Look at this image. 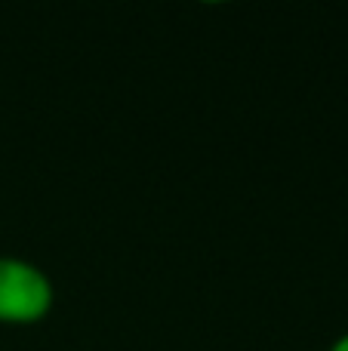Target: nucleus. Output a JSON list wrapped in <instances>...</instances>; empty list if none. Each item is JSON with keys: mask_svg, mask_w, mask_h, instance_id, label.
<instances>
[{"mask_svg": "<svg viewBox=\"0 0 348 351\" xmlns=\"http://www.w3.org/2000/svg\"><path fill=\"white\" fill-rule=\"evenodd\" d=\"M55 287L37 262L22 256H0V324L25 327L49 315Z\"/></svg>", "mask_w": 348, "mask_h": 351, "instance_id": "obj_1", "label": "nucleus"}, {"mask_svg": "<svg viewBox=\"0 0 348 351\" xmlns=\"http://www.w3.org/2000/svg\"><path fill=\"white\" fill-rule=\"evenodd\" d=\"M327 351H348V333H343L339 339H333V346Z\"/></svg>", "mask_w": 348, "mask_h": 351, "instance_id": "obj_2", "label": "nucleus"}]
</instances>
